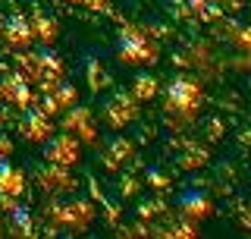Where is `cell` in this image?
Returning a JSON list of instances; mask_svg holds the SVG:
<instances>
[{"mask_svg": "<svg viewBox=\"0 0 251 239\" xmlns=\"http://www.w3.org/2000/svg\"><path fill=\"white\" fill-rule=\"evenodd\" d=\"M179 208L185 214H192V217H204V214L210 211V198L201 192V189H185L182 195H179Z\"/></svg>", "mask_w": 251, "mask_h": 239, "instance_id": "1", "label": "cell"}, {"mask_svg": "<svg viewBox=\"0 0 251 239\" xmlns=\"http://www.w3.org/2000/svg\"><path fill=\"white\" fill-rule=\"evenodd\" d=\"M0 192H19V173L10 164H0Z\"/></svg>", "mask_w": 251, "mask_h": 239, "instance_id": "2", "label": "cell"}]
</instances>
